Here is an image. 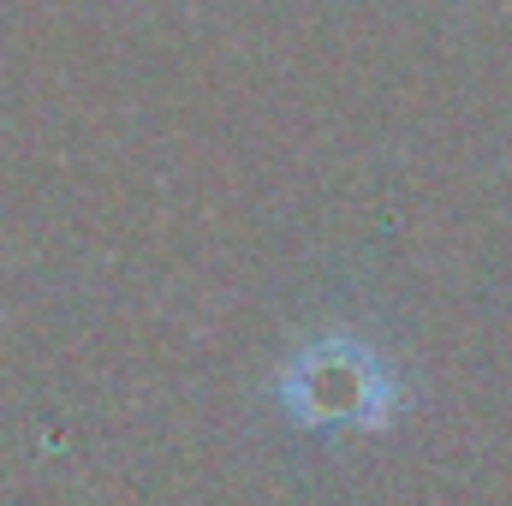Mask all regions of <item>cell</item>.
I'll list each match as a JSON object with an SVG mask.
<instances>
[{
    "label": "cell",
    "mask_w": 512,
    "mask_h": 506,
    "mask_svg": "<svg viewBox=\"0 0 512 506\" xmlns=\"http://www.w3.org/2000/svg\"><path fill=\"white\" fill-rule=\"evenodd\" d=\"M280 399L298 423L310 429H382L393 399H399V381L382 358L346 334H328V340H310L286 376H280Z\"/></svg>",
    "instance_id": "obj_1"
}]
</instances>
